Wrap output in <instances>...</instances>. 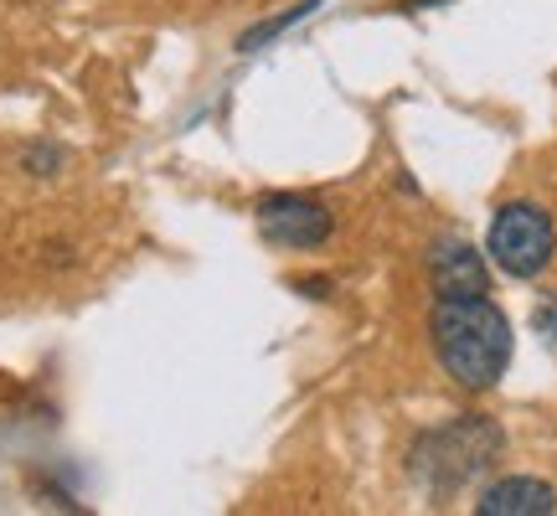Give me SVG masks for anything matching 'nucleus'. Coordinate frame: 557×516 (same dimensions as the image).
<instances>
[{"instance_id":"obj_1","label":"nucleus","mask_w":557,"mask_h":516,"mask_svg":"<svg viewBox=\"0 0 557 516\" xmlns=\"http://www.w3.org/2000/svg\"><path fill=\"white\" fill-rule=\"evenodd\" d=\"M438 367L465 393H491L511 367V320L491 295H434L429 310Z\"/></svg>"},{"instance_id":"obj_2","label":"nucleus","mask_w":557,"mask_h":516,"mask_svg":"<svg viewBox=\"0 0 557 516\" xmlns=\"http://www.w3.org/2000/svg\"><path fill=\"white\" fill-rule=\"evenodd\" d=\"M506 450V434H500L496 418L485 414H459L438 429H423L408 450V470L413 480L429 491V496H455L465 491L475 476H485L496 455Z\"/></svg>"},{"instance_id":"obj_3","label":"nucleus","mask_w":557,"mask_h":516,"mask_svg":"<svg viewBox=\"0 0 557 516\" xmlns=\"http://www.w3.org/2000/svg\"><path fill=\"white\" fill-rule=\"evenodd\" d=\"M553 254H557V228L547 207H537V201H506V207H496L491 233H485V258L496 263L500 274L537 279L547 274Z\"/></svg>"},{"instance_id":"obj_4","label":"nucleus","mask_w":557,"mask_h":516,"mask_svg":"<svg viewBox=\"0 0 557 516\" xmlns=\"http://www.w3.org/2000/svg\"><path fill=\"white\" fill-rule=\"evenodd\" d=\"M253 222L274 248H320L336 233V212L310 192H269L253 201Z\"/></svg>"},{"instance_id":"obj_5","label":"nucleus","mask_w":557,"mask_h":516,"mask_svg":"<svg viewBox=\"0 0 557 516\" xmlns=\"http://www.w3.org/2000/svg\"><path fill=\"white\" fill-rule=\"evenodd\" d=\"M429 279H434V295H491L485 254L465 238H438L429 248Z\"/></svg>"},{"instance_id":"obj_6","label":"nucleus","mask_w":557,"mask_h":516,"mask_svg":"<svg viewBox=\"0 0 557 516\" xmlns=\"http://www.w3.org/2000/svg\"><path fill=\"white\" fill-rule=\"evenodd\" d=\"M480 516H553L557 512V491L537 476H506L491 480L475 496Z\"/></svg>"},{"instance_id":"obj_7","label":"nucleus","mask_w":557,"mask_h":516,"mask_svg":"<svg viewBox=\"0 0 557 516\" xmlns=\"http://www.w3.org/2000/svg\"><path fill=\"white\" fill-rule=\"evenodd\" d=\"M315 5H320V0H299V5H289L284 16H269V21H259L253 32H243V37H238V52H259V47H269V41H274V37H284V32H289L295 21H305V16H310Z\"/></svg>"},{"instance_id":"obj_8","label":"nucleus","mask_w":557,"mask_h":516,"mask_svg":"<svg viewBox=\"0 0 557 516\" xmlns=\"http://www.w3.org/2000/svg\"><path fill=\"white\" fill-rule=\"evenodd\" d=\"M62 165H67V156H62L58 145H47V139H37V145H26V150H21V171H26V176H37V181H52Z\"/></svg>"},{"instance_id":"obj_9","label":"nucleus","mask_w":557,"mask_h":516,"mask_svg":"<svg viewBox=\"0 0 557 516\" xmlns=\"http://www.w3.org/2000/svg\"><path fill=\"white\" fill-rule=\"evenodd\" d=\"M532 325H537V336L547 341L557 352V299H547V305H537V316H532Z\"/></svg>"},{"instance_id":"obj_10","label":"nucleus","mask_w":557,"mask_h":516,"mask_svg":"<svg viewBox=\"0 0 557 516\" xmlns=\"http://www.w3.org/2000/svg\"><path fill=\"white\" fill-rule=\"evenodd\" d=\"M295 290H299L305 299H331V290H336V284H331L325 274H315V279L305 274V279H295Z\"/></svg>"},{"instance_id":"obj_11","label":"nucleus","mask_w":557,"mask_h":516,"mask_svg":"<svg viewBox=\"0 0 557 516\" xmlns=\"http://www.w3.org/2000/svg\"><path fill=\"white\" fill-rule=\"evenodd\" d=\"M403 11H423V5H444V0H398Z\"/></svg>"}]
</instances>
